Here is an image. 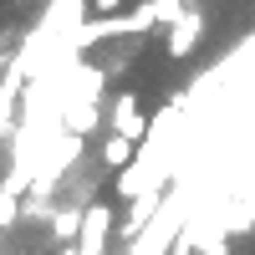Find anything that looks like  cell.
<instances>
[{
    "instance_id": "1",
    "label": "cell",
    "mask_w": 255,
    "mask_h": 255,
    "mask_svg": "<svg viewBox=\"0 0 255 255\" xmlns=\"http://www.w3.org/2000/svg\"><path fill=\"white\" fill-rule=\"evenodd\" d=\"M113 215H118V209H113V204H102V199L87 204V215H82V235H77V250H82V255H108L113 230H118Z\"/></svg>"
},
{
    "instance_id": "3",
    "label": "cell",
    "mask_w": 255,
    "mask_h": 255,
    "mask_svg": "<svg viewBox=\"0 0 255 255\" xmlns=\"http://www.w3.org/2000/svg\"><path fill=\"white\" fill-rule=\"evenodd\" d=\"M199 36H204V10H184L174 26H168V56H194V46H199Z\"/></svg>"
},
{
    "instance_id": "4",
    "label": "cell",
    "mask_w": 255,
    "mask_h": 255,
    "mask_svg": "<svg viewBox=\"0 0 255 255\" xmlns=\"http://www.w3.org/2000/svg\"><path fill=\"white\" fill-rule=\"evenodd\" d=\"M82 215H87V204H56L51 209V240H61V245H77V235H82Z\"/></svg>"
},
{
    "instance_id": "7",
    "label": "cell",
    "mask_w": 255,
    "mask_h": 255,
    "mask_svg": "<svg viewBox=\"0 0 255 255\" xmlns=\"http://www.w3.org/2000/svg\"><path fill=\"white\" fill-rule=\"evenodd\" d=\"M199 255H230V240H225V230L204 235V240H199Z\"/></svg>"
},
{
    "instance_id": "8",
    "label": "cell",
    "mask_w": 255,
    "mask_h": 255,
    "mask_svg": "<svg viewBox=\"0 0 255 255\" xmlns=\"http://www.w3.org/2000/svg\"><path fill=\"white\" fill-rule=\"evenodd\" d=\"M123 0H92V15H118Z\"/></svg>"
},
{
    "instance_id": "5",
    "label": "cell",
    "mask_w": 255,
    "mask_h": 255,
    "mask_svg": "<svg viewBox=\"0 0 255 255\" xmlns=\"http://www.w3.org/2000/svg\"><path fill=\"white\" fill-rule=\"evenodd\" d=\"M133 158H138V138H128V133L113 128V133L102 138V168H128Z\"/></svg>"
},
{
    "instance_id": "2",
    "label": "cell",
    "mask_w": 255,
    "mask_h": 255,
    "mask_svg": "<svg viewBox=\"0 0 255 255\" xmlns=\"http://www.w3.org/2000/svg\"><path fill=\"white\" fill-rule=\"evenodd\" d=\"M108 128H118V133L138 138V143L153 138V128H148V118H143V108H138L133 92H118V97H113V118H108Z\"/></svg>"
},
{
    "instance_id": "6",
    "label": "cell",
    "mask_w": 255,
    "mask_h": 255,
    "mask_svg": "<svg viewBox=\"0 0 255 255\" xmlns=\"http://www.w3.org/2000/svg\"><path fill=\"white\" fill-rule=\"evenodd\" d=\"M240 230H255V194H250V199L235 209V215L225 220V235H240Z\"/></svg>"
}]
</instances>
